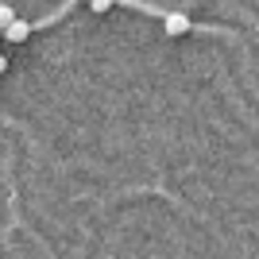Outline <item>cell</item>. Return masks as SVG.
I'll use <instances>...</instances> for the list:
<instances>
[{
    "label": "cell",
    "instance_id": "obj_2",
    "mask_svg": "<svg viewBox=\"0 0 259 259\" xmlns=\"http://www.w3.org/2000/svg\"><path fill=\"white\" fill-rule=\"evenodd\" d=\"M4 39H8V43H23V39H31V23H27V20L8 23V27H4Z\"/></svg>",
    "mask_w": 259,
    "mask_h": 259
},
{
    "label": "cell",
    "instance_id": "obj_3",
    "mask_svg": "<svg viewBox=\"0 0 259 259\" xmlns=\"http://www.w3.org/2000/svg\"><path fill=\"white\" fill-rule=\"evenodd\" d=\"M16 20H20V16H16L12 8H4V4H0V31H4L8 23H16Z\"/></svg>",
    "mask_w": 259,
    "mask_h": 259
},
{
    "label": "cell",
    "instance_id": "obj_5",
    "mask_svg": "<svg viewBox=\"0 0 259 259\" xmlns=\"http://www.w3.org/2000/svg\"><path fill=\"white\" fill-rule=\"evenodd\" d=\"M4 70H8V58H4V54H0V74H4Z\"/></svg>",
    "mask_w": 259,
    "mask_h": 259
},
{
    "label": "cell",
    "instance_id": "obj_4",
    "mask_svg": "<svg viewBox=\"0 0 259 259\" xmlns=\"http://www.w3.org/2000/svg\"><path fill=\"white\" fill-rule=\"evenodd\" d=\"M112 4H116V0H89V8L97 12V16H105V12L112 8Z\"/></svg>",
    "mask_w": 259,
    "mask_h": 259
},
{
    "label": "cell",
    "instance_id": "obj_1",
    "mask_svg": "<svg viewBox=\"0 0 259 259\" xmlns=\"http://www.w3.org/2000/svg\"><path fill=\"white\" fill-rule=\"evenodd\" d=\"M162 27H166V35H170V39H182L194 23H190V16H186V12H166V16H162Z\"/></svg>",
    "mask_w": 259,
    "mask_h": 259
}]
</instances>
